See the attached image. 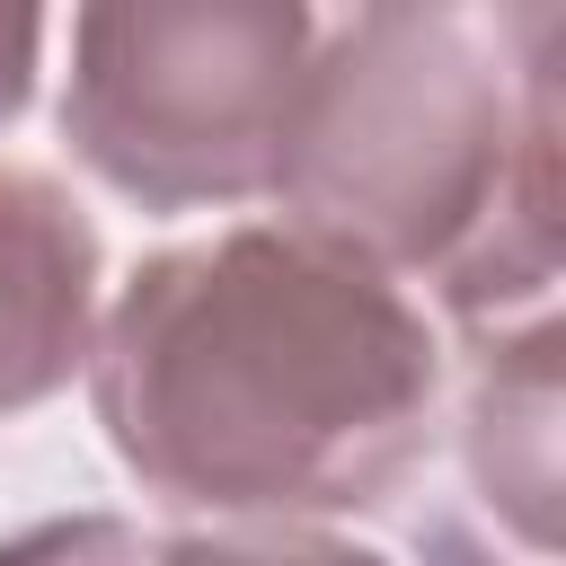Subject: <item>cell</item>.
<instances>
[{
    "mask_svg": "<svg viewBox=\"0 0 566 566\" xmlns=\"http://www.w3.org/2000/svg\"><path fill=\"white\" fill-rule=\"evenodd\" d=\"M310 44L301 0H97L71 18L62 142L142 212L274 195Z\"/></svg>",
    "mask_w": 566,
    "mask_h": 566,
    "instance_id": "3",
    "label": "cell"
},
{
    "mask_svg": "<svg viewBox=\"0 0 566 566\" xmlns=\"http://www.w3.org/2000/svg\"><path fill=\"white\" fill-rule=\"evenodd\" d=\"M88 398L150 495L239 531H310L416 478L442 345L363 256L292 221H230L124 274L97 310Z\"/></svg>",
    "mask_w": 566,
    "mask_h": 566,
    "instance_id": "1",
    "label": "cell"
},
{
    "mask_svg": "<svg viewBox=\"0 0 566 566\" xmlns=\"http://www.w3.org/2000/svg\"><path fill=\"white\" fill-rule=\"evenodd\" d=\"M97 345V230L44 168H0V416L62 398Z\"/></svg>",
    "mask_w": 566,
    "mask_h": 566,
    "instance_id": "4",
    "label": "cell"
},
{
    "mask_svg": "<svg viewBox=\"0 0 566 566\" xmlns=\"http://www.w3.org/2000/svg\"><path fill=\"white\" fill-rule=\"evenodd\" d=\"M424 557H433V566H495V557H486L460 522H433V531H424Z\"/></svg>",
    "mask_w": 566,
    "mask_h": 566,
    "instance_id": "9",
    "label": "cell"
},
{
    "mask_svg": "<svg viewBox=\"0 0 566 566\" xmlns=\"http://www.w3.org/2000/svg\"><path fill=\"white\" fill-rule=\"evenodd\" d=\"M159 539L124 513H71V522H35L18 539H0V566H150Z\"/></svg>",
    "mask_w": 566,
    "mask_h": 566,
    "instance_id": "7",
    "label": "cell"
},
{
    "mask_svg": "<svg viewBox=\"0 0 566 566\" xmlns=\"http://www.w3.org/2000/svg\"><path fill=\"white\" fill-rule=\"evenodd\" d=\"M557 9L380 0L318 27L274 203L292 230L407 283L469 336L557 301Z\"/></svg>",
    "mask_w": 566,
    "mask_h": 566,
    "instance_id": "2",
    "label": "cell"
},
{
    "mask_svg": "<svg viewBox=\"0 0 566 566\" xmlns=\"http://www.w3.org/2000/svg\"><path fill=\"white\" fill-rule=\"evenodd\" d=\"M469 478L531 557H557V310L478 336L469 380Z\"/></svg>",
    "mask_w": 566,
    "mask_h": 566,
    "instance_id": "5",
    "label": "cell"
},
{
    "mask_svg": "<svg viewBox=\"0 0 566 566\" xmlns=\"http://www.w3.org/2000/svg\"><path fill=\"white\" fill-rule=\"evenodd\" d=\"M150 566H389V557L336 531H212V539H159Z\"/></svg>",
    "mask_w": 566,
    "mask_h": 566,
    "instance_id": "6",
    "label": "cell"
},
{
    "mask_svg": "<svg viewBox=\"0 0 566 566\" xmlns=\"http://www.w3.org/2000/svg\"><path fill=\"white\" fill-rule=\"evenodd\" d=\"M44 9H0V124L35 97V53H44Z\"/></svg>",
    "mask_w": 566,
    "mask_h": 566,
    "instance_id": "8",
    "label": "cell"
}]
</instances>
